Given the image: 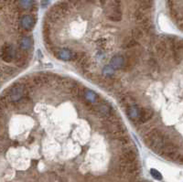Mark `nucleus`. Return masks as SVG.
Returning a JSON list of instances; mask_svg holds the SVG:
<instances>
[{
    "instance_id": "obj_6",
    "label": "nucleus",
    "mask_w": 183,
    "mask_h": 182,
    "mask_svg": "<svg viewBox=\"0 0 183 182\" xmlns=\"http://www.w3.org/2000/svg\"><path fill=\"white\" fill-rule=\"evenodd\" d=\"M144 32L140 28H135L132 29V38H134L136 40H139L143 38Z\"/></svg>"
},
{
    "instance_id": "obj_7",
    "label": "nucleus",
    "mask_w": 183,
    "mask_h": 182,
    "mask_svg": "<svg viewBox=\"0 0 183 182\" xmlns=\"http://www.w3.org/2000/svg\"><path fill=\"white\" fill-rule=\"evenodd\" d=\"M150 174H151V176L155 179H156V180H161L162 179V175H161V173L159 170L155 169V168H152V169H150Z\"/></svg>"
},
{
    "instance_id": "obj_9",
    "label": "nucleus",
    "mask_w": 183,
    "mask_h": 182,
    "mask_svg": "<svg viewBox=\"0 0 183 182\" xmlns=\"http://www.w3.org/2000/svg\"><path fill=\"white\" fill-rule=\"evenodd\" d=\"M50 2V0H41V6L42 8H46Z\"/></svg>"
},
{
    "instance_id": "obj_1",
    "label": "nucleus",
    "mask_w": 183,
    "mask_h": 182,
    "mask_svg": "<svg viewBox=\"0 0 183 182\" xmlns=\"http://www.w3.org/2000/svg\"><path fill=\"white\" fill-rule=\"evenodd\" d=\"M17 53V51H16L14 50V47H13L12 44L6 43L5 45L2 46L1 57H2V60L4 61H6V62L12 61L13 60H14V58L16 59Z\"/></svg>"
},
{
    "instance_id": "obj_5",
    "label": "nucleus",
    "mask_w": 183,
    "mask_h": 182,
    "mask_svg": "<svg viewBox=\"0 0 183 182\" xmlns=\"http://www.w3.org/2000/svg\"><path fill=\"white\" fill-rule=\"evenodd\" d=\"M136 44L137 43L134 38H131V37H128V38H126V40L124 41L122 47L124 49H133Z\"/></svg>"
},
{
    "instance_id": "obj_3",
    "label": "nucleus",
    "mask_w": 183,
    "mask_h": 182,
    "mask_svg": "<svg viewBox=\"0 0 183 182\" xmlns=\"http://www.w3.org/2000/svg\"><path fill=\"white\" fill-rule=\"evenodd\" d=\"M36 21H37V19H35L32 16L25 15L21 17V20H20L21 29H23L25 30H30L33 29Z\"/></svg>"
},
{
    "instance_id": "obj_4",
    "label": "nucleus",
    "mask_w": 183,
    "mask_h": 182,
    "mask_svg": "<svg viewBox=\"0 0 183 182\" xmlns=\"http://www.w3.org/2000/svg\"><path fill=\"white\" fill-rule=\"evenodd\" d=\"M124 64H125V58L121 55L115 56L112 59V61H111V65L116 69H120V68L122 69Z\"/></svg>"
},
{
    "instance_id": "obj_8",
    "label": "nucleus",
    "mask_w": 183,
    "mask_h": 182,
    "mask_svg": "<svg viewBox=\"0 0 183 182\" xmlns=\"http://www.w3.org/2000/svg\"><path fill=\"white\" fill-rule=\"evenodd\" d=\"M5 73L8 74V75H12V74H14L15 73V69L13 68V67H9V66H6V70H2V73Z\"/></svg>"
},
{
    "instance_id": "obj_2",
    "label": "nucleus",
    "mask_w": 183,
    "mask_h": 182,
    "mask_svg": "<svg viewBox=\"0 0 183 182\" xmlns=\"http://www.w3.org/2000/svg\"><path fill=\"white\" fill-rule=\"evenodd\" d=\"M152 117H153V111L151 109L147 108V107H140L138 117H137V119H136V125L144 123L149 121Z\"/></svg>"
}]
</instances>
